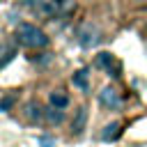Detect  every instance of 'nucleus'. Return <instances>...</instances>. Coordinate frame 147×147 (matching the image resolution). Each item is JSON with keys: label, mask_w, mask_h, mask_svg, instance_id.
<instances>
[{"label": "nucleus", "mask_w": 147, "mask_h": 147, "mask_svg": "<svg viewBox=\"0 0 147 147\" xmlns=\"http://www.w3.org/2000/svg\"><path fill=\"white\" fill-rule=\"evenodd\" d=\"M46 106L57 108V110H69L71 108V96H69V92L64 87H53L46 94Z\"/></svg>", "instance_id": "obj_7"}, {"label": "nucleus", "mask_w": 147, "mask_h": 147, "mask_svg": "<svg viewBox=\"0 0 147 147\" xmlns=\"http://www.w3.org/2000/svg\"><path fill=\"white\" fill-rule=\"evenodd\" d=\"M34 2H37V0H18V5H21V7H25V9H30Z\"/></svg>", "instance_id": "obj_15"}, {"label": "nucleus", "mask_w": 147, "mask_h": 147, "mask_svg": "<svg viewBox=\"0 0 147 147\" xmlns=\"http://www.w3.org/2000/svg\"><path fill=\"white\" fill-rule=\"evenodd\" d=\"M129 2H131V7H138V9L140 7H147V0H129Z\"/></svg>", "instance_id": "obj_14"}, {"label": "nucleus", "mask_w": 147, "mask_h": 147, "mask_svg": "<svg viewBox=\"0 0 147 147\" xmlns=\"http://www.w3.org/2000/svg\"><path fill=\"white\" fill-rule=\"evenodd\" d=\"M21 117H23L28 124H32V126L46 124V106H41L37 99H28V101L21 106Z\"/></svg>", "instance_id": "obj_4"}, {"label": "nucleus", "mask_w": 147, "mask_h": 147, "mask_svg": "<svg viewBox=\"0 0 147 147\" xmlns=\"http://www.w3.org/2000/svg\"><path fill=\"white\" fill-rule=\"evenodd\" d=\"M76 41H78L80 48L92 51V48H96V46L103 41V30L99 28V23L85 21V23H80V25L76 28Z\"/></svg>", "instance_id": "obj_2"}, {"label": "nucleus", "mask_w": 147, "mask_h": 147, "mask_svg": "<svg viewBox=\"0 0 147 147\" xmlns=\"http://www.w3.org/2000/svg\"><path fill=\"white\" fill-rule=\"evenodd\" d=\"M14 44L28 51H46L51 46V37L41 25L32 21H18L14 28Z\"/></svg>", "instance_id": "obj_1"}, {"label": "nucleus", "mask_w": 147, "mask_h": 147, "mask_svg": "<svg viewBox=\"0 0 147 147\" xmlns=\"http://www.w3.org/2000/svg\"><path fill=\"white\" fill-rule=\"evenodd\" d=\"M62 2L64 0H37L32 7H30V11H32V16L34 18H55L57 14H60V9H62Z\"/></svg>", "instance_id": "obj_6"}, {"label": "nucleus", "mask_w": 147, "mask_h": 147, "mask_svg": "<svg viewBox=\"0 0 147 147\" xmlns=\"http://www.w3.org/2000/svg\"><path fill=\"white\" fill-rule=\"evenodd\" d=\"M115 64H117V62H115V55L108 53V51H101V53H96V57H94V67H99V69H103V71H108V74H110V69H113Z\"/></svg>", "instance_id": "obj_10"}, {"label": "nucleus", "mask_w": 147, "mask_h": 147, "mask_svg": "<svg viewBox=\"0 0 147 147\" xmlns=\"http://www.w3.org/2000/svg\"><path fill=\"white\" fill-rule=\"evenodd\" d=\"M71 85H74L76 90H80V92H87V90H90V74H87V69H78V71H74V76H71Z\"/></svg>", "instance_id": "obj_11"}, {"label": "nucleus", "mask_w": 147, "mask_h": 147, "mask_svg": "<svg viewBox=\"0 0 147 147\" xmlns=\"http://www.w3.org/2000/svg\"><path fill=\"white\" fill-rule=\"evenodd\" d=\"M87 117H90V110H87L85 103H80V106L74 110V115L69 117V122H67L71 138H80V136L85 133V129H87Z\"/></svg>", "instance_id": "obj_5"}, {"label": "nucleus", "mask_w": 147, "mask_h": 147, "mask_svg": "<svg viewBox=\"0 0 147 147\" xmlns=\"http://www.w3.org/2000/svg\"><path fill=\"white\" fill-rule=\"evenodd\" d=\"M96 99H99V103H101L106 110L117 113V110H122V108H124V96H122V92H119L113 83H106V85L99 90Z\"/></svg>", "instance_id": "obj_3"}, {"label": "nucleus", "mask_w": 147, "mask_h": 147, "mask_svg": "<svg viewBox=\"0 0 147 147\" xmlns=\"http://www.w3.org/2000/svg\"><path fill=\"white\" fill-rule=\"evenodd\" d=\"M64 122H67V110H57V108L46 106V124L48 126H62Z\"/></svg>", "instance_id": "obj_9"}, {"label": "nucleus", "mask_w": 147, "mask_h": 147, "mask_svg": "<svg viewBox=\"0 0 147 147\" xmlns=\"http://www.w3.org/2000/svg\"><path fill=\"white\" fill-rule=\"evenodd\" d=\"M11 106H14V96H7L0 101V110H11Z\"/></svg>", "instance_id": "obj_13"}, {"label": "nucleus", "mask_w": 147, "mask_h": 147, "mask_svg": "<svg viewBox=\"0 0 147 147\" xmlns=\"http://www.w3.org/2000/svg\"><path fill=\"white\" fill-rule=\"evenodd\" d=\"M119 133H122V122L119 119H113V122H108L103 129H101V140L103 142H113V140H117L119 138Z\"/></svg>", "instance_id": "obj_8"}, {"label": "nucleus", "mask_w": 147, "mask_h": 147, "mask_svg": "<svg viewBox=\"0 0 147 147\" xmlns=\"http://www.w3.org/2000/svg\"><path fill=\"white\" fill-rule=\"evenodd\" d=\"M37 145H41V147H55V138H51V136H39V138H37Z\"/></svg>", "instance_id": "obj_12"}]
</instances>
